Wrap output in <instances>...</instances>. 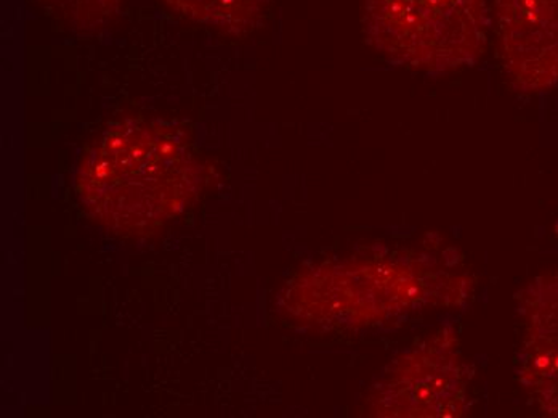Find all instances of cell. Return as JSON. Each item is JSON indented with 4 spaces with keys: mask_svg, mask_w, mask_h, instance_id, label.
<instances>
[{
    "mask_svg": "<svg viewBox=\"0 0 558 418\" xmlns=\"http://www.w3.org/2000/svg\"><path fill=\"white\" fill-rule=\"evenodd\" d=\"M507 73L523 92L558 84V0H493Z\"/></svg>",
    "mask_w": 558,
    "mask_h": 418,
    "instance_id": "cell-5",
    "label": "cell"
},
{
    "mask_svg": "<svg viewBox=\"0 0 558 418\" xmlns=\"http://www.w3.org/2000/svg\"><path fill=\"white\" fill-rule=\"evenodd\" d=\"M185 19L230 34L250 33L267 15L270 0H165Z\"/></svg>",
    "mask_w": 558,
    "mask_h": 418,
    "instance_id": "cell-7",
    "label": "cell"
},
{
    "mask_svg": "<svg viewBox=\"0 0 558 418\" xmlns=\"http://www.w3.org/2000/svg\"><path fill=\"white\" fill-rule=\"evenodd\" d=\"M201 180L203 169L177 132L125 121L88 150L77 192L98 223L121 236H140L179 216Z\"/></svg>",
    "mask_w": 558,
    "mask_h": 418,
    "instance_id": "cell-1",
    "label": "cell"
},
{
    "mask_svg": "<svg viewBox=\"0 0 558 418\" xmlns=\"http://www.w3.org/2000/svg\"><path fill=\"white\" fill-rule=\"evenodd\" d=\"M425 285L413 267L390 261L329 267L294 285L291 298L298 302L292 309L316 324H371L424 298Z\"/></svg>",
    "mask_w": 558,
    "mask_h": 418,
    "instance_id": "cell-3",
    "label": "cell"
},
{
    "mask_svg": "<svg viewBox=\"0 0 558 418\" xmlns=\"http://www.w3.org/2000/svg\"><path fill=\"white\" fill-rule=\"evenodd\" d=\"M364 33L386 59L424 73L476 63L486 49V0H364Z\"/></svg>",
    "mask_w": 558,
    "mask_h": 418,
    "instance_id": "cell-2",
    "label": "cell"
},
{
    "mask_svg": "<svg viewBox=\"0 0 558 418\" xmlns=\"http://www.w3.org/2000/svg\"><path fill=\"white\" fill-rule=\"evenodd\" d=\"M469 373L447 338L393 362L373 396L377 416L456 417L462 413Z\"/></svg>",
    "mask_w": 558,
    "mask_h": 418,
    "instance_id": "cell-4",
    "label": "cell"
},
{
    "mask_svg": "<svg viewBox=\"0 0 558 418\" xmlns=\"http://www.w3.org/2000/svg\"><path fill=\"white\" fill-rule=\"evenodd\" d=\"M526 315L520 377L539 406L558 416V280L534 285Z\"/></svg>",
    "mask_w": 558,
    "mask_h": 418,
    "instance_id": "cell-6",
    "label": "cell"
},
{
    "mask_svg": "<svg viewBox=\"0 0 558 418\" xmlns=\"http://www.w3.org/2000/svg\"><path fill=\"white\" fill-rule=\"evenodd\" d=\"M73 28L97 29L111 22L122 0H36Z\"/></svg>",
    "mask_w": 558,
    "mask_h": 418,
    "instance_id": "cell-8",
    "label": "cell"
}]
</instances>
